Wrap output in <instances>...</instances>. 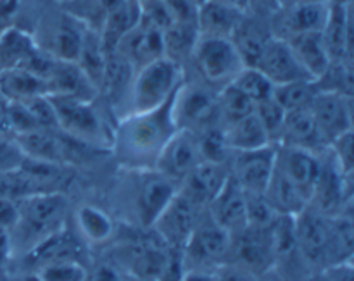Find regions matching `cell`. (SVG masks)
I'll return each instance as SVG.
<instances>
[{"label": "cell", "mask_w": 354, "mask_h": 281, "mask_svg": "<svg viewBox=\"0 0 354 281\" xmlns=\"http://www.w3.org/2000/svg\"><path fill=\"white\" fill-rule=\"evenodd\" d=\"M176 92L154 109L128 113L118 121L111 135V148L118 162L135 171L156 168L161 151L178 131L173 116Z\"/></svg>", "instance_id": "cell-1"}, {"label": "cell", "mask_w": 354, "mask_h": 281, "mask_svg": "<svg viewBox=\"0 0 354 281\" xmlns=\"http://www.w3.org/2000/svg\"><path fill=\"white\" fill-rule=\"evenodd\" d=\"M183 81L182 66L166 55L142 66L131 79L130 113H142L161 106Z\"/></svg>", "instance_id": "cell-2"}, {"label": "cell", "mask_w": 354, "mask_h": 281, "mask_svg": "<svg viewBox=\"0 0 354 281\" xmlns=\"http://www.w3.org/2000/svg\"><path fill=\"white\" fill-rule=\"evenodd\" d=\"M48 99L54 107L59 131L93 148H111L113 131H107L106 123L93 107V100L64 95H48Z\"/></svg>", "instance_id": "cell-3"}, {"label": "cell", "mask_w": 354, "mask_h": 281, "mask_svg": "<svg viewBox=\"0 0 354 281\" xmlns=\"http://www.w3.org/2000/svg\"><path fill=\"white\" fill-rule=\"evenodd\" d=\"M66 216L68 199L64 193H38L19 202V223L14 230H23L33 247L48 235L66 228Z\"/></svg>", "instance_id": "cell-4"}, {"label": "cell", "mask_w": 354, "mask_h": 281, "mask_svg": "<svg viewBox=\"0 0 354 281\" xmlns=\"http://www.w3.org/2000/svg\"><path fill=\"white\" fill-rule=\"evenodd\" d=\"M192 55L206 81L221 88L230 85L235 76L245 68L244 59L232 38L199 35Z\"/></svg>", "instance_id": "cell-5"}, {"label": "cell", "mask_w": 354, "mask_h": 281, "mask_svg": "<svg viewBox=\"0 0 354 281\" xmlns=\"http://www.w3.org/2000/svg\"><path fill=\"white\" fill-rule=\"evenodd\" d=\"M173 116L178 130H189L192 133H201L207 128L216 126L220 124L218 93L201 85H187L183 81L175 95Z\"/></svg>", "instance_id": "cell-6"}, {"label": "cell", "mask_w": 354, "mask_h": 281, "mask_svg": "<svg viewBox=\"0 0 354 281\" xmlns=\"http://www.w3.org/2000/svg\"><path fill=\"white\" fill-rule=\"evenodd\" d=\"M232 235L213 220L199 221L183 247L185 269H206L225 262L230 255ZM207 271V269H206Z\"/></svg>", "instance_id": "cell-7"}, {"label": "cell", "mask_w": 354, "mask_h": 281, "mask_svg": "<svg viewBox=\"0 0 354 281\" xmlns=\"http://www.w3.org/2000/svg\"><path fill=\"white\" fill-rule=\"evenodd\" d=\"M228 258L235 259L232 264L241 266L256 276L268 273L277 264L270 228L261 230V228L245 226L242 231L232 235Z\"/></svg>", "instance_id": "cell-8"}, {"label": "cell", "mask_w": 354, "mask_h": 281, "mask_svg": "<svg viewBox=\"0 0 354 281\" xmlns=\"http://www.w3.org/2000/svg\"><path fill=\"white\" fill-rule=\"evenodd\" d=\"M296 223L297 251L311 264H324L327 261L328 244L332 233V216L320 213L308 204L306 209L294 216Z\"/></svg>", "instance_id": "cell-9"}, {"label": "cell", "mask_w": 354, "mask_h": 281, "mask_svg": "<svg viewBox=\"0 0 354 281\" xmlns=\"http://www.w3.org/2000/svg\"><path fill=\"white\" fill-rule=\"evenodd\" d=\"M140 173L137 195H135V209H137V216L142 226L152 228L162 211L175 199L180 186L178 183L161 175L156 169H145Z\"/></svg>", "instance_id": "cell-10"}, {"label": "cell", "mask_w": 354, "mask_h": 281, "mask_svg": "<svg viewBox=\"0 0 354 281\" xmlns=\"http://www.w3.org/2000/svg\"><path fill=\"white\" fill-rule=\"evenodd\" d=\"M232 154H235L230 169L232 178L244 188V192L265 193L270 178L275 171L277 145L272 144L254 151L232 152Z\"/></svg>", "instance_id": "cell-11"}, {"label": "cell", "mask_w": 354, "mask_h": 281, "mask_svg": "<svg viewBox=\"0 0 354 281\" xmlns=\"http://www.w3.org/2000/svg\"><path fill=\"white\" fill-rule=\"evenodd\" d=\"M201 162H203V154H201L197 135L189 130H178L161 151L154 169L178 183L180 186L185 176Z\"/></svg>", "instance_id": "cell-12"}, {"label": "cell", "mask_w": 354, "mask_h": 281, "mask_svg": "<svg viewBox=\"0 0 354 281\" xmlns=\"http://www.w3.org/2000/svg\"><path fill=\"white\" fill-rule=\"evenodd\" d=\"M199 207L196 204L190 202L185 195L176 193L175 199L169 202V206L162 211L161 216L156 220L154 230L158 231L159 238L168 245L169 249H180L189 242L190 235L196 230L197 223H199Z\"/></svg>", "instance_id": "cell-13"}, {"label": "cell", "mask_w": 354, "mask_h": 281, "mask_svg": "<svg viewBox=\"0 0 354 281\" xmlns=\"http://www.w3.org/2000/svg\"><path fill=\"white\" fill-rule=\"evenodd\" d=\"M353 97L318 92L310 107L322 137L330 145L342 135L353 131Z\"/></svg>", "instance_id": "cell-14"}, {"label": "cell", "mask_w": 354, "mask_h": 281, "mask_svg": "<svg viewBox=\"0 0 354 281\" xmlns=\"http://www.w3.org/2000/svg\"><path fill=\"white\" fill-rule=\"evenodd\" d=\"M254 68H258L263 75L268 76L273 85L299 81V79H313L308 75L306 69L301 66V62L297 61L290 45L282 38L273 37V35L266 40Z\"/></svg>", "instance_id": "cell-15"}, {"label": "cell", "mask_w": 354, "mask_h": 281, "mask_svg": "<svg viewBox=\"0 0 354 281\" xmlns=\"http://www.w3.org/2000/svg\"><path fill=\"white\" fill-rule=\"evenodd\" d=\"M275 166L304 193L308 200H311L322 173L318 154L289 145H277Z\"/></svg>", "instance_id": "cell-16"}, {"label": "cell", "mask_w": 354, "mask_h": 281, "mask_svg": "<svg viewBox=\"0 0 354 281\" xmlns=\"http://www.w3.org/2000/svg\"><path fill=\"white\" fill-rule=\"evenodd\" d=\"M116 50L127 59L133 69L165 57V38L162 31L138 17V23L124 35Z\"/></svg>", "instance_id": "cell-17"}, {"label": "cell", "mask_w": 354, "mask_h": 281, "mask_svg": "<svg viewBox=\"0 0 354 281\" xmlns=\"http://www.w3.org/2000/svg\"><path fill=\"white\" fill-rule=\"evenodd\" d=\"M282 16L277 21V33L273 37L289 40L301 33L324 31L328 17V2L325 0H308L282 7Z\"/></svg>", "instance_id": "cell-18"}, {"label": "cell", "mask_w": 354, "mask_h": 281, "mask_svg": "<svg viewBox=\"0 0 354 281\" xmlns=\"http://www.w3.org/2000/svg\"><path fill=\"white\" fill-rule=\"evenodd\" d=\"M230 176V171L225 164L203 161L197 168H194L180 183L178 192L185 195L199 209H207L214 197L223 188L225 182Z\"/></svg>", "instance_id": "cell-19"}, {"label": "cell", "mask_w": 354, "mask_h": 281, "mask_svg": "<svg viewBox=\"0 0 354 281\" xmlns=\"http://www.w3.org/2000/svg\"><path fill=\"white\" fill-rule=\"evenodd\" d=\"M211 220L227 230L230 235L239 233L248 226V214H245V192L232 175L225 182L223 188L218 192L213 202L207 206Z\"/></svg>", "instance_id": "cell-20"}, {"label": "cell", "mask_w": 354, "mask_h": 281, "mask_svg": "<svg viewBox=\"0 0 354 281\" xmlns=\"http://www.w3.org/2000/svg\"><path fill=\"white\" fill-rule=\"evenodd\" d=\"M277 145H289V147L304 148L313 154L328 151L327 142L322 137L318 124L311 114L310 107L289 110L283 119Z\"/></svg>", "instance_id": "cell-21"}, {"label": "cell", "mask_w": 354, "mask_h": 281, "mask_svg": "<svg viewBox=\"0 0 354 281\" xmlns=\"http://www.w3.org/2000/svg\"><path fill=\"white\" fill-rule=\"evenodd\" d=\"M83 258H85V249L82 242L66 228H62L45 237L28 251L26 264L33 269L57 261H78L83 264Z\"/></svg>", "instance_id": "cell-22"}, {"label": "cell", "mask_w": 354, "mask_h": 281, "mask_svg": "<svg viewBox=\"0 0 354 281\" xmlns=\"http://www.w3.org/2000/svg\"><path fill=\"white\" fill-rule=\"evenodd\" d=\"M47 95L75 97L82 100L95 99L97 88L83 72L78 62L55 59L54 68L47 76Z\"/></svg>", "instance_id": "cell-23"}, {"label": "cell", "mask_w": 354, "mask_h": 281, "mask_svg": "<svg viewBox=\"0 0 354 281\" xmlns=\"http://www.w3.org/2000/svg\"><path fill=\"white\" fill-rule=\"evenodd\" d=\"M244 17L242 7L218 0H206L197 9V30L201 37L232 38Z\"/></svg>", "instance_id": "cell-24"}, {"label": "cell", "mask_w": 354, "mask_h": 281, "mask_svg": "<svg viewBox=\"0 0 354 281\" xmlns=\"http://www.w3.org/2000/svg\"><path fill=\"white\" fill-rule=\"evenodd\" d=\"M286 41L290 45L301 66L306 69V72L313 79L320 78L332 62L322 31H310V33L296 35V37L289 38Z\"/></svg>", "instance_id": "cell-25"}, {"label": "cell", "mask_w": 354, "mask_h": 281, "mask_svg": "<svg viewBox=\"0 0 354 281\" xmlns=\"http://www.w3.org/2000/svg\"><path fill=\"white\" fill-rule=\"evenodd\" d=\"M0 95L7 102H26L35 97L47 95V81L23 68L0 71Z\"/></svg>", "instance_id": "cell-26"}, {"label": "cell", "mask_w": 354, "mask_h": 281, "mask_svg": "<svg viewBox=\"0 0 354 281\" xmlns=\"http://www.w3.org/2000/svg\"><path fill=\"white\" fill-rule=\"evenodd\" d=\"M263 195L277 214H287V216H297L310 204L304 193L280 169H277V166Z\"/></svg>", "instance_id": "cell-27"}, {"label": "cell", "mask_w": 354, "mask_h": 281, "mask_svg": "<svg viewBox=\"0 0 354 281\" xmlns=\"http://www.w3.org/2000/svg\"><path fill=\"white\" fill-rule=\"evenodd\" d=\"M37 50L38 45L30 33L14 26L6 28L0 31V71L24 68Z\"/></svg>", "instance_id": "cell-28"}, {"label": "cell", "mask_w": 354, "mask_h": 281, "mask_svg": "<svg viewBox=\"0 0 354 281\" xmlns=\"http://www.w3.org/2000/svg\"><path fill=\"white\" fill-rule=\"evenodd\" d=\"M225 137H227V144L232 152L254 151V148H261L273 144L256 113L249 114V116L239 119L237 123L225 128Z\"/></svg>", "instance_id": "cell-29"}, {"label": "cell", "mask_w": 354, "mask_h": 281, "mask_svg": "<svg viewBox=\"0 0 354 281\" xmlns=\"http://www.w3.org/2000/svg\"><path fill=\"white\" fill-rule=\"evenodd\" d=\"M168 254L169 252H166L156 242H137L130 247L128 261H130L131 271H135L137 278L156 280L161 269L165 268Z\"/></svg>", "instance_id": "cell-30"}, {"label": "cell", "mask_w": 354, "mask_h": 281, "mask_svg": "<svg viewBox=\"0 0 354 281\" xmlns=\"http://www.w3.org/2000/svg\"><path fill=\"white\" fill-rule=\"evenodd\" d=\"M76 226L90 244H104L114 233V223L109 214L95 206H82L76 211Z\"/></svg>", "instance_id": "cell-31"}, {"label": "cell", "mask_w": 354, "mask_h": 281, "mask_svg": "<svg viewBox=\"0 0 354 281\" xmlns=\"http://www.w3.org/2000/svg\"><path fill=\"white\" fill-rule=\"evenodd\" d=\"M162 38H165V55L180 64V59L192 54L199 38V30L196 23H173L162 31Z\"/></svg>", "instance_id": "cell-32"}, {"label": "cell", "mask_w": 354, "mask_h": 281, "mask_svg": "<svg viewBox=\"0 0 354 281\" xmlns=\"http://www.w3.org/2000/svg\"><path fill=\"white\" fill-rule=\"evenodd\" d=\"M218 113H220V124L227 128L254 113V104L230 83L218 93Z\"/></svg>", "instance_id": "cell-33"}, {"label": "cell", "mask_w": 354, "mask_h": 281, "mask_svg": "<svg viewBox=\"0 0 354 281\" xmlns=\"http://www.w3.org/2000/svg\"><path fill=\"white\" fill-rule=\"evenodd\" d=\"M317 93L318 88L315 85V79H299V81L275 85L273 99L289 113V110L303 109V107L310 106Z\"/></svg>", "instance_id": "cell-34"}, {"label": "cell", "mask_w": 354, "mask_h": 281, "mask_svg": "<svg viewBox=\"0 0 354 281\" xmlns=\"http://www.w3.org/2000/svg\"><path fill=\"white\" fill-rule=\"evenodd\" d=\"M38 193H44L40 185L35 182L33 176L23 166L14 171L0 173V199L21 202V200L38 195Z\"/></svg>", "instance_id": "cell-35"}, {"label": "cell", "mask_w": 354, "mask_h": 281, "mask_svg": "<svg viewBox=\"0 0 354 281\" xmlns=\"http://www.w3.org/2000/svg\"><path fill=\"white\" fill-rule=\"evenodd\" d=\"M318 92L353 97V68L348 59L332 61L320 78L315 79Z\"/></svg>", "instance_id": "cell-36"}, {"label": "cell", "mask_w": 354, "mask_h": 281, "mask_svg": "<svg viewBox=\"0 0 354 281\" xmlns=\"http://www.w3.org/2000/svg\"><path fill=\"white\" fill-rule=\"evenodd\" d=\"M232 85L237 86L254 106L263 102V100L272 99L273 90H275V85L272 83V79L266 75H263L258 68H252V66H245V68L235 76Z\"/></svg>", "instance_id": "cell-37"}, {"label": "cell", "mask_w": 354, "mask_h": 281, "mask_svg": "<svg viewBox=\"0 0 354 281\" xmlns=\"http://www.w3.org/2000/svg\"><path fill=\"white\" fill-rule=\"evenodd\" d=\"M196 135L197 140H199L203 161L214 162V164H225L228 161V155H232V151L227 144L225 128L221 124L207 128V130Z\"/></svg>", "instance_id": "cell-38"}, {"label": "cell", "mask_w": 354, "mask_h": 281, "mask_svg": "<svg viewBox=\"0 0 354 281\" xmlns=\"http://www.w3.org/2000/svg\"><path fill=\"white\" fill-rule=\"evenodd\" d=\"M35 278L38 281H86L88 271L78 261H57L35 269Z\"/></svg>", "instance_id": "cell-39"}, {"label": "cell", "mask_w": 354, "mask_h": 281, "mask_svg": "<svg viewBox=\"0 0 354 281\" xmlns=\"http://www.w3.org/2000/svg\"><path fill=\"white\" fill-rule=\"evenodd\" d=\"M245 214H248V226L261 228V230L272 226L279 216L263 193L248 192H245Z\"/></svg>", "instance_id": "cell-40"}, {"label": "cell", "mask_w": 354, "mask_h": 281, "mask_svg": "<svg viewBox=\"0 0 354 281\" xmlns=\"http://www.w3.org/2000/svg\"><path fill=\"white\" fill-rule=\"evenodd\" d=\"M254 113L256 116L259 117L263 126H265L266 133L270 135L273 144L277 145V140H279V135H280V130H282V124H283V119H286L287 110L283 109V107L272 97V99H266L263 100V102L256 104Z\"/></svg>", "instance_id": "cell-41"}, {"label": "cell", "mask_w": 354, "mask_h": 281, "mask_svg": "<svg viewBox=\"0 0 354 281\" xmlns=\"http://www.w3.org/2000/svg\"><path fill=\"white\" fill-rule=\"evenodd\" d=\"M26 161V154L12 135H0V173L19 169Z\"/></svg>", "instance_id": "cell-42"}, {"label": "cell", "mask_w": 354, "mask_h": 281, "mask_svg": "<svg viewBox=\"0 0 354 281\" xmlns=\"http://www.w3.org/2000/svg\"><path fill=\"white\" fill-rule=\"evenodd\" d=\"M19 223V202L0 199V230L12 231Z\"/></svg>", "instance_id": "cell-43"}, {"label": "cell", "mask_w": 354, "mask_h": 281, "mask_svg": "<svg viewBox=\"0 0 354 281\" xmlns=\"http://www.w3.org/2000/svg\"><path fill=\"white\" fill-rule=\"evenodd\" d=\"M216 281H258V276L237 264H227L216 273Z\"/></svg>", "instance_id": "cell-44"}, {"label": "cell", "mask_w": 354, "mask_h": 281, "mask_svg": "<svg viewBox=\"0 0 354 281\" xmlns=\"http://www.w3.org/2000/svg\"><path fill=\"white\" fill-rule=\"evenodd\" d=\"M92 281H123V276L114 266L102 264L93 271Z\"/></svg>", "instance_id": "cell-45"}, {"label": "cell", "mask_w": 354, "mask_h": 281, "mask_svg": "<svg viewBox=\"0 0 354 281\" xmlns=\"http://www.w3.org/2000/svg\"><path fill=\"white\" fill-rule=\"evenodd\" d=\"M182 281H216V273L206 269H185Z\"/></svg>", "instance_id": "cell-46"}, {"label": "cell", "mask_w": 354, "mask_h": 281, "mask_svg": "<svg viewBox=\"0 0 354 281\" xmlns=\"http://www.w3.org/2000/svg\"><path fill=\"white\" fill-rule=\"evenodd\" d=\"M10 254V231L0 230V264L9 259Z\"/></svg>", "instance_id": "cell-47"}, {"label": "cell", "mask_w": 354, "mask_h": 281, "mask_svg": "<svg viewBox=\"0 0 354 281\" xmlns=\"http://www.w3.org/2000/svg\"><path fill=\"white\" fill-rule=\"evenodd\" d=\"M218 2H225V3H230V6H237L244 9L245 6V0H218Z\"/></svg>", "instance_id": "cell-48"}, {"label": "cell", "mask_w": 354, "mask_h": 281, "mask_svg": "<svg viewBox=\"0 0 354 281\" xmlns=\"http://www.w3.org/2000/svg\"><path fill=\"white\" fill-rule=\"evenodd\" d=\"M190 2H192L194 6H197V9H199V6H201V3H203V2H206V0H190Z\"/></svg>", "instance_id": "cell-49"}, {"label": "cell", "mask_w": 354, "mask_h": 281, "mask_svg": "<svg viewBox=\"0 0 354 281\" xmlns=\"http://www.w3.org/2000/svg\"><path fill=\"white\" fill-rule=\"evenodd\" d=\"M138 281H156V280H151V278H138Z\"/></svg>", "instance_id": "cell-50"}, {"label": "cell", "mask_w": 354, "mask_h": 281, "mask_svg": "<svg viewBox=\"0 0 354 281\" xmlns=\"http://www.w3.org/2000/svg\"><path fill=\"white\" fill-rule=\"evenodd\" d=\"M135 2H137V3H142V2H145V0H135Z\"/></svg>", "instance_id": "cell-51"}, {"label": "cell", "mask_w": 354, "mask_h": 281, "mask_svg": "<svg viewBox=\"0 0 354 281\" xmlns=\"http://www.w3.org/2000/svg\"><path fill=\"white\" fill-rule=\"evenodd\" d=\"M277 2H279V0H277Z\"/></svg>", "instance_id": "cell-52"}]
</instances>
